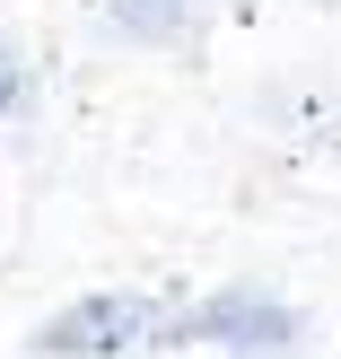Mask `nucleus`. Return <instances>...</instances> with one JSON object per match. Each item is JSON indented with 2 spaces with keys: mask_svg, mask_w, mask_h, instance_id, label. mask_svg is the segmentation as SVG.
<instances>
[{
  "mask_svg": "<svg viewBox=\"0 0 341 359\" xmlns=\"http://www.w3.org/2000/svg\"><path fill=\"white\" fill-rule=\"evenodd\" d=\"M132 342H167V316L149 298H79V307H62L35 333L44 359H105V351H132Z\"/></svg>",
  "mask_w": 341,
  "mask_h": 359,
  "instance_id": "f257e3e1",
  "label": "nucleus"
},
{
  "mask_svg": "<svg viewBox=\"0 0 341 359\" xmlns=\"http://www.w3.org/2000/svg\"><path fill=\"white\" fill-rule=\"evenodd\" d=\"M167 342H228V351L272 359V351H289V342H298V316H289V307H272V298H210V307L175 316Z\"/></svg>",
  "mask_w": 341,
  "mask_h": 359,
  "instance_id": "f03ea898",
  "label": "nucleus"
},
{
  "mask_svg": "<svg viewBox=\"0 0 341 359\" xmlns=\"http://www.w3.org/2000/svg\"><path fill=\"white\" fill-rule=\"evenodd\" d=\"M193 9H202V0H114V18H123L132 35H175Z\"/></svg>",
  "mask_w": 341,
  "mask_h": 359,
  "instance_id": "7ed1b4c3",
  "label": "nucleus"
},
{
  "mask_svg": "<svg viewBox=\"0 0 341 359\" xmlns=\"http://www.w3.org/2000/svg\"><path fill=\"white\" fill-rule=\"evenodd\" d=\"M18 97H27V70H18V53H9V44H0V114H9V105H18Z\"/></svg>",
  "mask_w": 341,
  "mask_h": 359,
  "instance_id": "20e7f679",
  "label": "nucleus"
}]
</instances>
